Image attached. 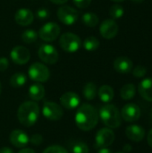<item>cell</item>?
Segmentation results:
<instances>
[{"label": "cell", "instance_id": "obj_31", "mask_svg": "<svg viewBox=\"0 0 152 153\" xmlns=\"http://www.w3.org/2000/svg\"><path fill=\"white\" fill-rule=\"evenodd\" d=\"M43 153H68L65 148L60 146V145H52L47 147Z\"/></svg>", "mask_w": 152, "mask_h": 153}, {"label": "cell", "instance_id": "obj_28", "mask_svg": "<svg viewBox=\"0 0 152 153\" xmlns=\"http://www.w3.org/2000/svg\"><path fill=\"white\" fill-rule=\"evenodd\" d=\"M125 13V10L120 4H114L109 9V14L113 19H119L123 17Z\"/></svg>", "mask_w": 152, "mask_h": 153}, {"label": "cell", "instance_id": "obj_46", "mask_svg": "<svg viewBox=\"0 0 152 153\" xmlns=\"http://www.w3.org/2000/svg\"><path fill=\"white\" fill-rule=\"evenodd\" d=\"M116 153H125V152H116Z\"/></svg>", "mask_w": 152, "mask_h": 153}, {"label": "cell", "instance_id": "obj_33", "mask_svg": "<svg viewBox=\"0 0 152 153\" xmlns=\"http://www.w3.org/2000/svg\"><path fill=\"white\" fill-rule=\"evenodd\" d=\"M73 2L77 7L84 9V8H87L90 4L91 0H73Z\"/></svg>", "mask_w": 152, "mask_h": 153}, {"label": "cell", "instance_id": "obj_10", "mask_svg": "<svg viewBox=\"0 0 152 153\" xmlns=\"http://www.w3.org/2000/svg\"><path fill=\"white\" fill-rule=\"evenodd\" d=\"M115 141V134L114 132L107 127L100 129L95 137V147L96 148H107L110 146Z\"/></svg>", "mask_w": 152, "mask_h": 153}, {"label": "cell", "instance_id": "obj_24", "mask_svg": "<svg viewBox=\"0 0 152 153\" xmlns=\"http://www.w3.org/2000/svg\"><path fill=\"white\" fill-rule=\"evenodd\" d=\"M27 82V77L22 73H16L10 78V85L13 88H20Z\"/></svg>", "mask_w": 152, "mask_h": 153}, {"label": "cell", "instance_id": "obj_8", "mask_svg": "<svg viewBox=\"0 0 152 153\" xmlns=\"http://www.w3.org/2000/svg\"><path fill=\"white\" fill-rule=\"evenodd\" d=\"M39 57L47 65H54L58 60V52L55 47L49 44L42 45L38 51Z\"/></svg>", "mask_w": 152, "mask_h": 153}, {"label": "cell", "instance_id": "obj_38", "mask_svg": "<svg viewBox=\"0 0 152 153\" xmlns=\"http://www.w3.org/2000/svg\"><path fill=\"white\" fill-rule=\"evenodd\" d=\"M124 152L125 153H128L130 152L132 150H133V148H132V145H130V144H125V146H124Z\"/></svg>", "mask_w": 152, "mask_h": 153}, {"label": "cell", "instance_id": "obj_20", "mask_svg": "<svg viewBox=\"0 0 152 153\" xmlns=\"http://www.w3.org/2000/svg\"><path fill=\"white\" fill-rule=\"evenodd\" d=\"M29 96L32 100H41L45 96V88L42 84L37 82L29 88Z\"/></svg>", "mask_w": 152, "mask_h": 153}, {"label": "cell", "instance_id": "obj_26", "mask_svg": "<svg viewBox=\"0 0 152 153\" xmlns=\"http://www.w3.org/2000/svg\"><path fill=\"white\" fill-rule=\"evenodd\" d=\"M99 40L94 36H90L86 38L83 41V48L87 51H95L99 48Z\"/></svg>", "mask_w": 152, "mask_h": 153}, {"label": "cell", "instance_id": "obj_29", "mask_svg": "<svg viewBox=\"0 0 152 153\" xmlns=\"http://www.w3.org/2000/svg\"><path fill=\"white\" fill-rule=\"evenodd\" d=\"M73 153H89V147L83 142H75L72 145Z\"/></svg>", "mask_w": 152, "mask_h": 153}, {"label": "cell", "instance_id": "obj_18", "mask_svg": "<svg viewBox=\"0 0 152 153\" xmlns=\"http://www.w3.org/2000/svg\"><path fill=\"white\" fill-rule=\"evenodd\" d=\"M114 68L120 74H128L133 70V62L127 56H119L114 61Z\"/></svg>", "mask_w": 152, "mask_h": 153}, {"label": "cell", "instance_id": "obj_3", "mask_svg": "<svg viewBox=\"0 0 152 153\" xmlns=\"http://www.w3.org/2000/svg\"><path fill=\"white\" fill-rule=\"evenodd\" d=\"M99 117L105 126L110 129L118 128L122 123V117L118 108L112 104H106L99 109Z\"/></svg>", "mask_w": 152, "mask_h": 153}, {"label": "cell", "instance_id": "obj_34", "mask_svg": "<svg viewBox=\"0 0 152 153\" xmlns=\"http://www.w3.org/2000/svg\"><path fill=\"white\" fill-rule=\"evenodd\" d=\"M43 141V138L40 134H33L30 138V142L34 144V145H39Z\"/></svg>", "mask_w": 152, "mask_h": 153}, {"label": "cell", "instance_id": "obj_22", "mask_svg": "<svg viewBox=\"0 0 152 153\" xmlns=\"http://www.w3.org/2000/svg\"><path fill=\"white\" fill-rule=\"evenodd\" d=\"M135 93H136V88L133 83H127L124 85L120 91V96L125 100H132L135 96Z\"/></svg>", "mask_w": 152, "mask_h": 153}, {"label": "cell", "instance_id": "obj_14", "mask_svg": "<svg viewBox=\"0 0 152 153\" xmlns=\"http://www.w3.org/2000/svg\"><path fill=\"white\" fill-rule=\"evenodd\" d=\"M81 99L79 95L73 91H68L64 93L60 98L61 105L66 109H74L79 107Z\"/></svg>", "mask_w": 152, "mask_h": 153}, {"label": "cell", "instance_id": "obj_39", "mask_svg": "<svg viewBox=\"0 0 152 153\" xmlns=\"http://www.w3.org/2000/svg\"><path fill=\"white\" fill-rule=\"evenodd\" d=\"M52 3L56 4H65L68 0H50Z\"/></svg>", "mask_w": 152, "mask_h": 153}, {"label": "cell", "instance_id": "obj_16", "mask_svg": "<svg viewBox=\"0 0 152 153\" xmlns=\"http://www.w3.org/2000/svg\"><path fill=\"white\" fill-rule=\"evenodd\" d=\"M14 20L15 22L21 26H28L32 23L34 20V14L28 8H21L15 13Z\"/></svg>", "mask_w": 152, "mask_h": 153}, {"label": "cell", "instance_id": "obj_5", "mask_svg": "<svg viewBox=\"0 0 152 153\" xmlns=\"http://www.w3.org/2000/svg\"><path fill=\"white\" fill-rule=\"evenodd\" d=\"M28 74L30 78L37 82H45L50 77L49 69L41 63H34L32 64L28 70Z\"/></svg>", "mask_w": 152, "mask_h": 153}, {"label": "cell", "instance_id": "obj_27", "mask_svg": "<svg viewBox=\"0 0 152 153\" xmlns=\"http://www.w3.org/2000/svg\"><path fill=\"white\" fill-rule=\"evenodd\" d=\"M39 34L33 30H26L22 34V39L24 43L30 44L38 39Z\"/></svg>", "mask_w": 152, "mask_h": 153}, {"label": "cell", "instance_id": "obj_1", "mask_svg": "<svg viewBox=\"0 0 152 153\" xmlns=\"http://www.w3.org/2000/svg\"><path fill=\"white\" fill-rule=\"evenodd\" d=\"M99 122L97 109L90 104H82L79 107L75 115V124L82 131L92 130Z\"/></svg>", "mask_w": 152, "mask_h": 153}, {"label": "cell", "instance_id": "obj_13", "mask_svg": "<svg viewBox=\"0 0 152 153\" xmlns=\"http://www.w3.org/2000/svg\"><path fill=\"white\" fill-rule=\"evenodd\" d=\"M121 117L126 122L137 121L141 117V109L136 104L128 103L123 107L121 110Z\"/></svg>", "mask_w": 152, "mask_h": 153}, {"label": "cell", "instance_id": "obj_37", "mask_svg": "<svg viewBox=\"0 0 152 153\" xmlns=\"http://www.w3.org/2000/svg\"><path fill=\"white\" fill-rule=\"evenodd\" d=\"M0 153H14L10 148L8 147H3L0 149Z\"/></svg>", "mask_w": 152, "mask_h": 153}, {"label": "cell", "instance_id": "obj_9", "mask_svg": "<svg viewBox=\"0 0 152 153\" xmlns=\"http://www.w3.org/2000/svg\"><path fill=\"white\" fill-rule=\"evenodd\" d=\"M60 34V27L56 22H47L44 24L39 31V36L44 41H53L58 38Z\"/></svg>", "mask_w": 152, "mask_h": 153}, {"label": "cell", "instance_id": "obj_43", "mask_svg": "<svg viewBox=\"0 0 152 153\" xmlns=\"http://www.w3.org/2000/svg\"><path fill=\"white\" fill-rule=\"evenodd\" d=\"M111 1H113V2H116V3H120V2H123V1H125V0H111Z\"/></svg>", "mask_w": 152, "mask_h": 153}, {"label": "cell", "instance_id": "obj_32", "mask_svg": "<svg viewBox=\"0 0 152 153\" xmlns=\"http://www.w3.org/2000/svg\"><path fill=\"white\" fill-rule=\"evenodd\" d=\"M36 15L40 20H46V19H47L49 17V12L46 8H39L36 12Z\"/></svg>", "mask_w": 152, "mask_h": 153}, {"label": "cell", "instance_id": "obj_21", "mask_svg": "<svg viewBox=\"0 0 152 153\" xmlns=\"http://www.w3.org/2000/svg\"><path fill=\"white\" fill-rule=\"evenodd\" d=\"M98 95L101 101H103L104 103H108L114 99L115 93H114V90L111 86L102 85L98 91Z\"/></svg>", "mask_w": 152, "mask_h": 153}, {"label": "cell", "instance_id": "obj_4", "mask_svg": "<svg viewBox=\"0 0 152 153\" xmlns=\"http://www.w3.org/2000/svg\"><path fill=\"white\" fill-rule=\"evenodd\" d=\"M59 44L63 50L69 53H74L80 48L82 45V40L76 34L66 32L60 37Z\"/></svg>", "mask_w": 152, "mask_h": 153}, {"label": "cell", "instance_id": "obj_2", "mask_svg": "<svg viewBox=\"0 0 152 153\" xmlns=\"http://www.w3.org/2000/svg\"><path fill=\"white\" fill-rule=\"evenodd\" d=\"M39 116V105L34 101H25L18 108L17 117L19 122L26 126L30 127L36 124Z\"/></svg>", "mask_w": 152, "mask_h": 153}, {"label": "cell", "instance_id": "obj_19", "mask_svg": "<svg viewBox=\"0 0 152 153\" xmlns=\"http://www.w3.org/2000/svg\"><path fill=\"white\" fill-rule=\"evenodd\" d=\"M140 95L147 101H152V78L142 80L138 86Z\"/></svg>", "mask_w": 152, "mask_h": 153}, {"label": "cell", "instance_id": "obj_35", "mask_svg": "<svg viewBox=\"0 0 152 153\" xmlns=\"http://www.w3.org/2000/svg\"><path fill=\"white\" fill-rule=\"evenodd\" d=\"M9 66V62L8 59L6 57H0V72H4L5 71Z\"/></svg>", "mask_w": 152, "mask_h": 153}, {"label": "cell", "instance_id": "obj_41", "mask_svg": "<svg viewBox=\"0 0 152 153\" xmlns=\"http://www.w3.org/2000/svg\"><path fill=\"white\" fill-rule=\"evenodd\" d=\"M99 153H112V152L108 148H100L99 151Z\"/></svg>", "mask_w": 152, "mask_h": 153}, {"label": "cell", "instance_id": "obj_25", "mask_svg": "<svg viewBox=\"0 0 152 153\" xmlns=\"http://www.w3.org/2000/svg\"><path fill=\"white\" fill-rule=\"evenodd\" d=\"M82 22L88 27H95L98 25V23L99 22L98 15L94 13H91V12L85 13L82 15Z\"/></svg>", "mask_w": 152, "mask_h": 153}, {"label": "cell", "instance_id": "obj_7", "mask_svg": "<svg viewBox=\"0 0 152 153\" xmlns=\"http://www.w3.org/2000/svg\"><path fill=\"white\" fill-rule=\"evenodd\" d=\"M42 114L47 120L57 121L63 117L64 110L61 108V106H59L56 102L46 101L43 105Z\"/></svg>", "mask_w": 152, "mask_h": 153}, {"label": "cell", "instance_id": "obj_42", "mask_svg": "<svg viewBox=\"0 0 152 153\" xmlns=\"http://www.w3.org/2000/svg\"><path fill=\"white\" fill-rule=\"evenodd\" d=\"M131 1L133 3H136V4H141V3L144 2V0H131Z\"/></svg>", "mask_w": 152, "mask_h": 153}, {"label": "cell", "instance_id": "obj_12", "mask_svg": "<svg viewBox=\"0 0 152 153\" xmlns=\"http://www.w3.org/2000/svg\"><path fill=\"white\" fill-rule=\"evenodd\" d=\"M101 36L107 39L115 38L118 33V25L113 19H107L102 22L99 27Z\"/></svg>", "mask_w": 152, "mask_h": 153}, {"label": "cell", "instance_id": "obj_15", "mask_svg": "<svg viewBox=\"0 0 152 153\" xmlns=\"http://www.w3.org/2000/svg\"><path fill=\"white\" fill-rule=\"evenodd\" d=\"M10 142L16 148H24L29 143L30 138L28 134L22 130H13L10 134Z\"/></svg>", "mask_w": 152, "mask_h": 153}, {"label": "cell", "instance_id": "obj_30", "mask_svg": "<svg viewBox=\"0 0 152 153\" xmlns=\"http://www.w3.org/2000/svg\"><path fill=\"white\" fill-rule=\"evenodd\" d=\"M147 74V68L143 65H137L133 70V74L137 78H142Z\"/></svg>", "mask_w": 152, "mask_h": 153}, {"label": "cell", "instance_id": "obj_44", "mask_svg": "<svg viewBox=\"0 0 152 153\" xmlns=\"http://www.w3.org/2000/svg\"><path fill=\"white\" fill-rule=\"evenodd\" d=\"M150 117H151V118L152 119V108L151 110V112H150Z\"/></svg>", "mask_w": 152, "mask_h": 153}, {"label": "cell", "instance_id": "obj_45", "mask_svg": "<svg viewBox=\"0 0 152 153\" xmlns=\"http://www.w3.org/2000/svg\"><path fill=\"white\" fill-rule=\"evenodd\" d=\"M2 92V85H1V82H0V94Z\"/></svg>", "mask_w": 152, "mask_h": 153}, {"label": "cell", "instance_id": "obj_11", "mask_svg": "<svg viewBox=\"0 0 152 153\" xmlns=\"http://www.w3.org/2000/svg\"><path fill=\"white\" fill-rule=\"evenodd\" d=\"M11 59L17 65H25L30 58V53L29 49L23 46L14 47L10 53Z\"/></svg>", "mask_w": 152, "mask_h": 153}, {"label": "cell", "instance_id": "obj_23", "mask_svg": "<svg viewBox=\"0 0 152 153\" xmlns=\"http://www.w3.org/2000/svg\"><path fill=\"white\" fill-rule=\"evenodd\" d=\"M83 96L88 100H92L96 98L98 94V89L95 83L93 82H88L84 85L82 90Z\"/></svg>", "mask_w": 152, "mask_h": 153}, {"label": "cell", "instance_id": "obj_40", "mask_svg": "<svg viewBox=\"0 0 152 153\" xmlns=\"http://www.w3.org/2000/svg\"><path fill=\"white\" fill-rule=\"evenodd\" d=\"M148 140V143H149V145L151 146L152 148V129L150 131V133H149V134H148V138H147Z\"/></svg>", "mask_w": 152, "mask_h": 153}, {"label": "cell", "instance_id": "obj_36", "mask_svg": "<svg viewBox=\"0 0 152 153\" xmlns=\"http://www.w3.org/2000/svg\"><path fill=\"white\" fill-rule=\"evenodd\" d=\"M18 153H36L32 149L30 148H22Z\"/></svg>", "mask_w": 152, "mask_h": 153}, {"label": "cell", "instance_id": "obj_6", "mask_svg": "<svg viewBox=\"0 0 152 153\" xmlns=\"http://www.w3.org/2000/svg\"><path fill=\"white\" fill-rule=\"evenodd\" d=\"M57 18L64 24L72 25L77 22L79 18V13L76 9L69 5H63L57 10Z\"/></svg>", "mask_w": 152, "mask_h": 153}, {"label": "cell", "instance_id": "obj_17", "mask_svg": "<svg viewBox=\"0 0 152 153\" xmlns=\"http://www.w3.org/2000/svg\"><path fill=\"white\" fill-rule=\"evenodd\" d=\"M125 134L129 140L139 143L143 140L145 136V130L139 125H131L126 127Z\"/></svg>", "mask_w": 152, "mask_h": 153}]
</instances>
